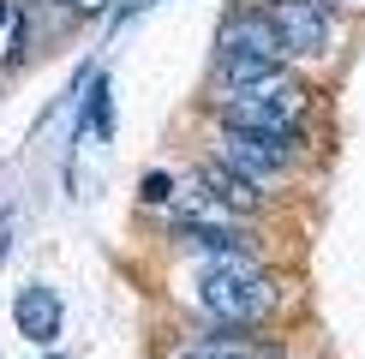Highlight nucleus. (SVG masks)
Masks as SVG:
<instances>
[{"label":"nucleus","instance_id":"obj_1","mask_svg":"<svg viewBox=\"0 0 365 359\" xmlns=\"http://www.w3.org/2000/svg\"><path fill=\"white\" fill-rule=\"evenodd\" d=\"M287 299H294V288L269 264H192L186 269V306L222 329H276L287 318Z\"/></svg>","mask_w":365,"mask_h":359},{"label":"nucleus","instance_id":"obj_2","mask_svg":"<svg viewBox=\"0 0 365 359\" xmlns=\"http://www.w3.org/2000/svg\"><path fill=\"white\" fill-rule=\"evenodd\" d=\"M204 108L216 126H240V132H264V138H282L294 150L312 156V108H317V90L294 72H276V78L234 90V96H204Z\"/></svg>","mask_w":365,"mask_h":359},{"label":"nucleus","instance_id":"obj_3","mask_svg":"<svg viewBox=\"0 0 365 359\" xmlns=\"http://www.w3.org/2000/svg\"><path fill=\"white\" fill-rule=\"evenodd\" d=\"M204 144H210V156H216V162H227L234 174L257 180L264 192H282V186H294V180H299V168H306V150H294V144H282V138H264V132L216 126Z\"/></svg>","mask_w":365,"mask_h":359},{"label":"nucleus","instance_id":"obj_4","mask_svg":"<svg viewBox=\"0 0 365 359\" xmlns=\"http://www.w3.org/2000/svg\"><path fill=\"white\" fill-rule=\"evenodd\" d=\"M269 19H276L287 60H306V66H324L341 42V0H264Z\"/></svg>","mask_w":365,"mask_h":359},{"label":"nucleus","instance_id":"obj_5","mask_svg":"<svg viewBox=\"0 0 365 359\" xmlns=\"http://www.w3.org/2000/svg\"><path fill=\"white\" fill-rule=\"evenodd\" d=\"M192 209H222V216H240V222H264L269 204H276V192H264L257 180L234 174L227 162H216L204 150V156L192 162Z\"/></svg>","mask_w":365,"mask_h":359},{"label":"nucleus","instance_id":"obj_6","mask_svg":"<svg viewBox=\"0 0 365 359\" xmlns=\"http://www.w3.org/2000/svg\"><path fill=\"white\" fill-rule=\"evenodd\" d=\"M168 359H287V348L269 329H222V323H197L186 329V341Z\"/></svg>","mask_w":365,"mask_h":359},{"label":"nucleus","instance_id":"obj_7","mask_svg":"<svg viewBox=\"0 0 365 359\" xmlns=\"http://www.w3.org/2000/svg\"><path fill=\"white\" fill-rule=\"evenodd\" d=\"M216 48L264 54V60H287V42H282V30H276V19H269L264 0H240V6L227 12L222 30H216Z\"/></svg>","mask_w":365,"mask_h":359},{"label":"nucleus","instance_id":"obj_8","mask_svg":"<svg viewBox=\"0 0 365 359\" xmlns=\"http://www.w3.org/2000/svg\"><path fill=\"white\" fill-rule=\"evenodd\" d=\"M12 323H19V335L30 341V348H54L60 329H66V306H60L54 288L30 281V288L12 293Z\"/></svg>","mask_w":365,"mask_h":359},{"label":"nucleus","instance_id":"obj_9","mask_svg":"<svg viewBox=\"0 0 365 359\" xmlns=\"http://www.w3.org/2000/svg\"><path fill=\"white\" fill-rule=\"evenodd\" d=\"M287 60H264V54H234L216 48V66H210V96H234V90H252L264 78H276Z\"/></svg>","mask_w":365,"mask_h":359},{"label":"nucleus","instance_id":"obj_10","mask_svg":"<svg viewBox=\"0 0 365 359\" xmlns=\"http://www.w3.org/2000/svg\"><path fill=\"white\" fill-rule=\"evenodd\" d=\"M138 204H144V209H168V204H180V174L150 168V174H144V186H138Z\"/></svg>","mask_w":365,"mask_h":359},{"label":"nucleus","instance_id":"obj_11","mask_svg":"<svg viewBox=\"0 0 365 359\" xmlns=\"http://www.w3.org/2000/svg\"><path fill=\"white\" fill-rule=\"evenodd\" d=\"M90 132H96V138H114V90H108L102 72H96V84H90Z\"/></svg>","mask_w":365,"mask_h":359},{"label":"nucleus","instance_id":"obj_12","mask_svg":"<svg viewBox=\"0 0 365 359\" xmlns=\"http://www.w3.org/2000/svg\"><path fill=\"white\" fill-rule=\"evenodd\" d=\"M66 6H72V12H78V19H102V12H108V6H114V0H66Z\"/></svg>","mask_w":365,"mask_h":359},{"label":"nucleus","instance_id":"obj_13","mask_svg":"<svg viewBox=\"0 0 365 359\" xmlns=\"http://www.w3.org/2000/svg\"><path fill=\"white\" fill-rule=\"evenodd\" d=\"M6 19H12V0H0V24H6Z\"/></svg>","mask_w":365,"mask_h":359},{"label":"nucleus","instance_id":"obj_14","mask_svg":"<svg viewBox=\"0 0 365 359\" xmlns=\"http://www.w3.org/2000/svg\"><path fill=\"white\" fill-rule=\"evenodd\" d=\"M341 6H354V0H341Z\"/></svg>","mask_w":365,"mask_h":359},{"label":"nucleus","instance_id":"obj_15","mask_svg":"<svg viewBox=\"0 0 365 359\" xmlns=\"http://www.w3.org/2000/svg\"><path fill=\"white\" fill-rule=\"evenodd\" d=\"M48 359H60V353H48Z\"/></svg>","mask_w":365,"mask_h":359}]
</instances>
